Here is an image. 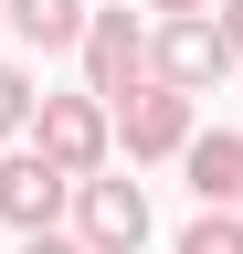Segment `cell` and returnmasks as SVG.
<instances>
[{
  "mask_svg": "<svg viewBox=\"0 0 243 254\" xmlns=\"http://www.w3.org/2000/svg\"><path fill=\"white\" fill-rule=\"evenodd\" d=\"M106 148H116V127L96 95H32V159H53L64 180H96Z\"/></svg>",
  "mask_w": 243,
  "mask_h": 254,
  "instance_id": "cell-1",
  "label": "cell"
},
{
  "mask_svg": "<svg viewBox=\"0 0 243 254\" xmlns=\"http://www.w3.org/2000/svg\"><path fill=\"white\" fill-rule=\"evenodd\" d=\"M148 74H159L169 95H201V85H222L233 74V43H222V21H159V32H148Z\"/></svg>",
  "mask_w": 243,
  "mask_h": 254,
  "instance_id": "cell-2",
  "label": "cell"
},
{
  "mask_svg": "<svg viewBox=\"0 0 243 254\" xmlns=\"http://www.w3.org/2000/svg\"><path fill=\"white\" fill-rule=\"evenodd\" d=\"M74 244L85 254H138L148 244V190L138 180H74Z\"/></svg>",
  "mask_w": 243,
  "mask_h": 254,
  "instance_id": "cell-3",
  "label": "cell"
},
{
  "mask_svg": "<svg viewBox=\"0 0 243 254\" xmlns=\"http://www.w3.org/2000/svg\"><path fill=\"white\" fill-rule=\"evenodd\" d=\"M106 127L127 138V159H180V148H191V95H169L159 74H148V85H127L106 106Z\"/></svg>",
  "mask_w": 243,
  "mask_h": 254,
  "instance_id": "cell-4",
  "label": "cell"
},
{
  "mask_svg": "<svg viewBox=\"0 0 243 254\" xmlns=\"http://www.w3.org/2000/svg\"><path fill=\"white\" fill-rule=\"evenodd\" d=\"M85 95H96V106H116V95L127 85H148V32L127 21V11H85Z\"/></svg>",
  "mask_w": 243,
  "mask_h": 254,
  "instance_id": "cell-5",
  "label": "cell"
},
{
  "mask_svg": "<svg viewBox=\"0 0 243 254\" xmlns=\"http://www.w3.org/2000/svg\"><path fill=\"white\" fill-rule=\"evenodd\" d=\"M64 212H74V180L53 170V159H32V148H21V159H0V222H11L21 244H32V233H53Z\"/></svg>",
  "mask_w": 243,
  "mask_h": 254,
  "instance_id": "cell-6",
  "label": "cell"
},
{
  "mask_svg": "<svg viewBox=\"0 0 243 254\" xmlns=\"http://www.w3.org/2000/svg\"><path fill=\"white\" fill-rule=\"evenodd\" d=\"M180 170H191V201H201V212H243V138H233V127L191 138Z\"/></svg>",
  "mask_w": 243,
  "mask_h": 254,
  "instance_id": "cell-7",
  "label": "cell"
},
{
  "mask_svg": "<svg viewBox=\"0 0 243 254\" xmlns=\"http://www.w3.org/2000/svg\"><path fill=\"white\" fill-rule=\"evenodd\" d=\"M0 21H11L21 43H43V53H74L85 43V0H0Z\"/></svg>",
  "mask_w": 243,
  "mask_h": 254,
  "instance_id": "cell-8",
  "label": "cell"
},
{
  "mask_svg": "<svg viewBox=\"0 0 243 254\" xmlns=\"http://www.w3.org/2000/svg\"><path fill=\"white\" fill-rule=\"evenodd\" d=\"M180 254H243V212H201L180 233Z\"/></svg>",
  "mask_w": 243,
  "mask_h": 254,
  "instance_id": "cell-9",
  "label": "cell"
},
{
  "mask_svg": "<svg viewBox=\"0 0 243 254\" xmlns=\"http://www.w3.org/2000/svg\"><path fill=\"white\" fill-rule=\"evenodd\" d=\"M21 127H32V74L0 64V138H21Z\"/></svg>",
  "mask_w": 243,
  "mask_h": 254,
  "instance_id": "cell-10",
  "label": "cell"
},
{
  "mask_svg": "<svg viewBox=\"0 0 243 254\" xmlns=\"http://www.w3.org/2000/svg\"><path fill=\"white\" fill-rule=\"evenodd\" d=\"M211 21H222V43H233V64H243V0H222Z\"/></svg>",
  "mask_w": 243,
  "mask_h": 254,
  "instance_id": "cell-11",
  "label": "cell"
},
{
  "mask_svg": "<svg viewBox=\"0 0 243 254\" xmlns=\"http://www.w3.org/2000/svg\"><path fill=\"white\" fill-rule=\"evenodd\" d=\"M148 11H159V21H201L211 0H148Z\"/></svg>",
  "mask_w": 243,
  "mask_h": 254,
  "instance_id": "cell-12",
  "label": "cell"
},
{
  "mask_svg": "<svg viewBox=\"0 0 243 254\" xmlns=\"http://www.w3.org/2000/svg\"><path fill=\"white\" fill-rule=\"evenodd\" d=\"M21 254H85L74 233H32V244H21Z\"/></svg>",
  "mask_w": 243,
  "mask_h": 254,
  "instance_id": "cell-13",
  "label": "cell"
}]
</instances>
